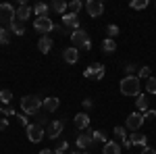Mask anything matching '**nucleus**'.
Listing matches in <instances>:
<instances>
[{
    "label": "nucleus",
    "instance_id": "obj_1",
    "mask_svg": "<svg viewBox=\"0 0 156 154\" xmlns=\"http://www.w3.org/2000/svg\"><path fill=\"white\" fill-rule=\"evenodd\" d=\"M140 77L137 75H127L121 79V94L123 96H140Z\"/></svg>",
    "mask_w": 156,
    "mask_h": 154
},
{
    "label": "nucleus",
    "instance_id": "obj_2",
    "mask_svg": "<svg viewBox=\"0 0 156 154\" xmlns=\"http://www.w3.org/2000/svg\"><path fill=\"white\" fill-rule=\"evenodd\" d=\"M42 104H44V100L40 96H23L21 98V110L25 115H37Z\"/></svg>",
    "mask_w": 156,
    "mask_h": 154
},
{
    "label": "nucleus",
    "instance_id": "obj_3",
    "mask_svg": "<svg viewBox=\"0 0 156 154\" xmlns=\"http://www.w3.org/2000/svg\"><path fill=\"white\" fill-rule=\"evenodd\" d=\"M69 36H71V42H73L75 48H83V50H90L92 48V40L87 38V34H85L83 29H75Z\"/></svg>",
    "mask_w": 156,
    "mask_h": 154
},
{
    "label": "nucleus",
    "instance_id": "obj_4",
    "mask_svg": "<svg viewBox=\"0 0 156 154\" xmlns=\"http://www.w3.org/2000/svg\"><path fill=\"white\" fill-rule=\"evenodd\" d=\"M15 13L17 11L12 9L9 2H2V4H0V23L11 27V23L15 21Z\"/></svg>",
    "mask_w": 156,
    "mask_h": 154
},
{
    "label": "nucleus",
    "instance_id": "obj_5",
    "mask_svg": "<svg viewBox=\"0 0 156 154\" xmlns=\"http://www.w3.org/2000/svg\"><path fill=\"white\" fill-rule=\"evenodd\" d=\"M83 77H87V79H102L104 77V65H100V63L90 65L83 71Z\"/></svg>",
    "mask_w": 156,
    "mask_h": 154
},
{
    "label": "nucleus",
    "instance_id": "obj_6",
    "mask_svg": "<svg viewBox=\"0 0 156 154\" xmlns=\"http://www.w3.org/2000/svg\"><path fill=\"white\" fill-rule=\"evenodd\" d=\"M85 11H87V15L90 17H102V13H104V4L100 2V0H87L85 2Z\"/></svg>",
    "mask_w": 156,
    "mask_h": 154
},
{
    "label": "nucleus",
    "instance_id": "obj_7",
    "mask_svg": "<svg viewBox=\"0 0 156 154\" xmlns=\"http://www.w3.org/2000/svg\"><path fill=\"white\" fill-rule=\"evenodd\" d=\"M44 133H46V131L42 129L37 123H34V125H27V138H29V142H34V144L42 142V140H44Z\"/></svg>",
    "mask_w": 156,
    "mask_h": 154
},
{
    "label": "nucleus",
    "instance_id": "obj_8",
    "mask_svg": "<svg viewBox=\"0 0 156 154\" xmlns=\"http://www.w3.org/2000/svg\"><path fill=\"white\" fill-rule=\"evenodd\" d=\"M34 27H36V31H40V34H48V31L54 29V23H52L50 17H40V19L34 21Z\"/></svg>",
    "mask_w": 156,
    "mask_h": 154
},
{
    "label": "nucleus",
    "instance_id": "obj_9",
    "mask_svg": "<svg viewBox=\"0 0 156 154\" xmlns=\"http://www.w3.org/2000/svg\"><path fill=\"white\" fill-rule=\"evenodd\" d=\"M144 123L146 121H144V115H142V113H131V115L127 117V129L140 131V127H142Z\"/></svg>",
    "mask_w": 156,
    "mask_h": 154
},
{
    "label": "nucleus",
    "instance_id": "obj_10",
    "mask_svg": "<svg viewBox=\"0 0 156 154\" xmlns=\"http://www.w3.org/2000/svg\"><path fill=\"white\" fill-rule=\"evenodd\" d=\"M73 123H75V127H77V129H87V127H90V115H87V113H77V115H75V117H73Z\"/></svg>",
    "mask_w": 156,
    "mask_h": 154
},
{
    "label": "nucleus",
    "instance_id": "obj_11",
    "mask_svg": "<svg viewBox=\"0 0 156 154\" xmlns=\"http://www.w3.org/2000/svg\"><path fill=\"white\" fill-rule=\"evenodd\" d=\"M62 127H65V123H62V121H52V123L48 125V131H46V133H48V138H50V140H56L60 133H62Z\"/></svg>",
    "mask_w": 156,
    "mask_h": 154
},
{
    "label": "nucleus",
    "instance_id": "obj_12",
    "mask_svg": "<svg viewBox=\"0 0 156 154\" xmlns=\"http://www.w3.org/2000/svg\"><path fill=\"white\" fill-rule=\"evenodd\" d=\"M62 59H65V63H69V65H75V63L79 60V50H77L75 46L62 50Z\"/></svg>",
    "mask_w": 156,
    "mask_h": 154
},
{
    "label": "nucleus",
    "instance_id": "obj_13",
    "mask_svg": "<svg viewBox=\"0 0 156 154\" xmlns=\"http://www.w3.org/2000/svg\"><path fill=\"white\" fill-rule=\"evenodd\" d=\"M52 46H54V42H52L50 36H42L37 40V50H40L42 54H48L50 50H52Z\"/></svg>",
    "mask_w": 156,
    "mask_h": 154
},
{
    "label": "nucleus",
    "instance_id": "obj_14",
    "mask_svg": "<svg viewBox=\"0 0 156 154\" xmlns=\"http://www.w3.org/2000/svg\"><path fill=\"white\" fill-rule=\"evenodd\" d=\"M75 144H77V148L85 150V148H90V146L94 144V138H92V133H79L77 140H75Z\"/></svg>",
    "mask_w": 156,
    "mask_h": 154
},
{
    "label": "nucleus",
    "instance_id": "obj_15",
    "mask_svg": "<svg viewBox=\"0 0 156 154\" xmlns=\"http://www.w3.org/2000/svg\"><path fill=\"white\" fill-rule=\"evenodd\" d=\"M31 13H34V9H29L25 2H21V4H19V9H17V13H15V17H17L19 21H23V23H25V21L31 17Z\"/></svg>",
    "mask_w": 156,
    "mask_h": 154
},
{
    "label": "nucleus",
    "instance_id": "obj_16",
    "mask_svg": "<svg viewBox=\"0 0 156 154\" xmlns=\"http://www.w3.org/2000/svg\"><path fill=\"white\" fill-rule=\"evenodd\" d=\"M62 23L75 31V29H79V17L73 15V13H65V15H62Z\"/></svg>",
    "mask_w": 156,
    "mask_h": 154
},
{
    "label": "nucleus",
    "instance_id": "obj_17",
    "mask_svg": "<svg viewBox=\"0 0 156 154\" xmlns=\"http://www.w3.org/2000/svg\"><path fill=\"white\" fill-rule=\"evenodd\" d=\"M44 110H48V113H54L56 108L60 106V100L58 98H54V96H50V98H44Z\"/></svg>",
    "mask_w": 156,
    "mask_h": 154
},
{
    "label": "nucleus",
    "instance_id": "obj_18",
    "mask_svg": "<svg viewBox=\"0 0 156 154\" xmlns=\"http://www.w3.org/2000/svg\"><path fill=\"white\" fill-rule=\"evenodd\" d=\"M135 106H137V113H146V110H150V102H148V96L140 94V96H137V100H135Z\"/></svg>",
    "mask_w": 156,
    "mask_h": 154
},
{
    "label": "nucleus",
    "instance_id": "obj_19",
    "mask_svg": "<svg viewBox=\"0 0 156 154\" xmlns=\"http://www.w3.org/2000/svg\"><path fill=\"white\" fill-rule=\"evenodd\" d=\"M129 142H131V146L135 144V146H142V148H146V146H148V138H146L144 133H131Z\"/></svg>",
    "mask_w": 156,
    "mask_h": 154
},
{
    "label": "nucleus",
    "instance_id": "obj_20",
    "mask_svg": "<svg viewBox=\"0 0 156 154\" xmlns=\"http://www.w3.org/2000/svg\"><path fill=\"white\" fill-rule=\"evenodd\" d=\"M102 154H121V146L117 142H106L102 148Z\"/></svg>",
    "mask_w": 156,
    "mask_h": 154
},
{
    "label": "nucleus",
    "instance_id": "obj_21",
    "mask_svg": "<svg viewBox=\"0 0 156 154\" xmlns=\"http://www.w3.org/2000/svg\"><path fill=\"white\" fill-rule=\"evenodd\" d=\"M34 15H36V19H40V17H48V4L37 2L36 6H34Z\"/></svg>",
    "mask_w": 156,
    "mask_h": 154
},
{
    "label": "nucleus",
    "instance_id": "obj_22",
    "mask_svg": "<svg viewBox=\"0 0 156 154\" xmlns=\"http://www.w3.org/2000/svg\"><path fill=\"white\" fill-rule=\"evenodd\" d=\"M11 31H12V34H17V36H23V34H25V25H23V21H19V19L15 17V21L11 23Z\"/></svg>",
    "mask_w": 156,
    "mask_h": 154
},
{
    "label": "nucleus",
    "instance_id": "obj_23",
    "mask_svg": "<svg viewBox=\"0 0 156 154\" xmlns=\"http://www.w3.org/2000/svg\"><path fill=\"white\" fill-rule=\"evenodd\" d=\"M102 50H104L106 54H110V52H115V50H117V44H115V40H110V38H106V40L102 42Z\"/></svg>",
    "mask_w": 156,
    "mask_h": 154
},
{
    "label": "nucleus",
    "instance_id": "obj_24",
    "mask_svg": "<svg viewBox=\"0 0 156 154\" xmlns=\"http://www.w3.org/2000/svg\"><path fill=\"white\" fill-rule=\"evenodd\" d=\"M67 9H69V4H67V2H62V0H54V2H52V11L60 13V15H65Z\"/></svg>",
    "mask_w": 156,
    "mask_h": 154
},
{
    "label": "nucleus",
    "instance_id": "obj_25",
    "mask_svg": "<svg viewBox=\"0 0 156 154\" xmlns=\"http://www.w3.org/2000/svg\"><path fill=\"white\" fill-rule=\"evenodd\" d=\"M112 133H115V138H117V140H123V144L127 142V129H123L121 125H117Z\"/></svg>",
    "mask_w": 156,
    "mask_h": 154
},
{
    "label": "nucleus",
    "instance_id": "obj_26",
    "mask_svg": "<svg viewBox=\"0 0 156 154\" xmlns=\"http://www.w3.org/2000/svg\"><path fill=\"white\" fill-rule=\"evenodd\" d=\"M0 100L9 106V104H11V100H12V92H11V90H0Z\"/></svg>",
    "mask_w": 156,
    "mask_h": 154
},
{
    "label": "nucleus",
    "instance_id": "obj_27",
    "mask_svg": "<svg viewBox=\"0 0 156 154\" xmlns=\"http://www.w3.org/2000/svg\"><path fill=\"white\" fill-rule=\"evenodd\" d=\"M146 92H148V94H156V77L146 79Z\"/></svg>",
    "mask_w": 156,
    "mask_h": 154
},
{
    "label": "nucleus",
    "instance_id": "obj_28",
    "mask_svg": "<svg viewBox=\"0 0 156 154\" xmlns=\"http://www.w3.org/2000/svg\"><path fill=\"white\" fill-rule=\"evenodd\" d=\"M81 9H83V4H81L79 0H73V2H69V13H73V15H77Z\"/></svg>",
    "mask_w": 156,
    "mask_h": 154
},
{
    "label": "nucleus",
    "instance_id": "obj_29",
    "mask_svg": "<svg viewBox=\"0 0 156 154\" xmlns=\"http://www.w3.org/2000/svg\"><path fill=\"white\" fill-rule=\"evenodd\" d=\"M92 138H94V142H104V144H106V133H104L102 129L92 131Z\"/></svg>",
    "mask_w": 156,
    "mask_h": 154
},
{
    "label": "nucleus",
    "instance_id": "obj_30",
    "mask_svg": "<svg viewBox=\"0 0 156 154\" xmlns=\"http://www.w3.org/2000/svg\"><path fill=\"white\" fill-rule=\"evenodd\" d=\"M137 77H140V79H150V77H152V69H150V67H142V69L137 71Z\"/></svg>",
    "mask_w": 156,
    "mask_h": 154
},
{
    "label": "nucleus",
    "instance_id": "obj_31",
    "mask_svg": "<svg viewBox=\"0 0 156 154\" xmlns=\"http://www.w3.org/2000/svg\"><path fill=\"white\" fill-rule=\"evenodd\" d=\"M146 6H148V0H131V9L135 11H144Z\"/></svg>",
    "mask_w": 156,
    "mask_h": 154
},
{
    "label": "nucleus",
    "instance_id": "obj_32",
    "mask_svg": "<svg viewBox=\"0 0 156 154\" xmlns=\"http://www.w3.org/2000/svg\"><path fill=\"white\" fill-rule=\"evenodd\" d=\"M9 31H6V27H0V44H9Z\"/></svg>",
    "mask_w": 156,
    "mask_h": 154
},
{
    "label": "nucleus",
    "instance_id": "obj_33",
    "mask_svg": "<svg viewBox=\"0 0 156 154\" xmlns=\"http://www.w3.org/2000/svg\"><path fill=\"white\" fill-rule=\"evenodd\" d=\"M106 34H108V38L112 40L115 36H119V27H117V25H108V27H106Z\"/></svg>",
    "mask_w": 156,
    "mask_h": 154
},
{
    "label": "nucleus",
    "instance_id": "obj_34",
    "mask_svg": "<svg viewBox=\"0 0 156 154\" xmlns=\"http://www.w3.org/2000/svg\"><path fill=\"white\" fill-rule=\"evenodd\" d=\"M152 119H156V110H146L144 113V121H152Z\"/></svg>",
    "mask_w": 156,
    "mask_h": 154
},
{
    "label": "nucleus",
    "instance_id": "obj_35",
    "mask_svg": "<svg viewBox=\"0 0 156 154\" xmlns=\"http://www.w3.org/2000/svg\"><path fill=\"white\" fill-rule=\"evenodd\" d=\"M67 146H69L67 142H60V144H58V148H56V152H54V154H62L65 150H67Z\"/></svg>",
    "mask_w": 156,
    "mask_h": 154
},
{
    "label": "nucleus",
    "instance_id": "obj_36",
    "mask_svg": "<svg viewBox=\"0 0 156 154\" xmlns=\"http://www.w3.org/2000/svg\"><path fill=\"white\" fill-rule=\"evenodd\" d=\"M135 69H137V67H135V65H131V63H129V65H125V71H127V75H133V73H135Z\"/></svg>",
    "mask_w": 156,
    "mask_h": 154
},
{
    "label": "nucleus",
    "instance_id": "obj_37",
    "mask_svg": "<svg viewBox=\"0 0 156 154\" xmlns=\"http://www.w3.org/2000/svg\"><path fill=\"white\" fill-rule=\"evenodd\" d=\"M17 121H19L21 125H27V117H25V113H21V115H17Z\"/></svg>",
    "mask_w": 156,
    "mask_h": 154
},
{
    "label": "nucleus",
    "instance_id": "obj_38",
    "mask_svg": "<svg viewBox=\"0 0 156 154\" xmlns=\"http://www.w3.org/2000/svg\"><path fill=\"white\" fill-rule=\"evenodd\" d=\"M6 127H9V121L4 117H0V129H6Z\"/></svg>",
    "mask_w": 156,
    "mask_h": 154
},
{
    "label": "nucleus",
    "instance_id": "obj_39",
    "mask_svg": "<svg viewBox=\"0 0 156 154\" xmlns=\"http://www.w3.org/2000/svg\"><path fill=\"white\" fill-rule=\"evenodd\" d=\"M142 154H156V150H154V148H150V146H146L144 150H142Z\"/></svg>",
    "mask_w": 156,
    "mask_h": 154
},
{
    "label": "nucleus",
    "instance_id": "obj_40",
    "mask_svg": "<svg viewBox=\"0 0 156 154\" xmlns=\"http://www.w3.org/2000/svg\"><path fill=\"white\" fill-rule=\"evenodd\" d=\"M4 115L12 117V115H15V108H12V106H6V108H4Z\"/></svg>",
    "mask_w": 156,
    "mask_h": 154
},
{
    "label": "nucleus",
    "instance_id": "obj_41",
    "mask_svg": "<svg viewBox=\"0 0 156 154\" xmlns=\"http://www.w3.org/2000/svg\"><path fill=\"white\" fill-rule=\"evenodd\" d=\"M83 108H92V100H90V98H85V100H83Z\"/></svg>",
    "mask_w": 156,
    "mask_h": 154
},
{
    "label": "nucleus",
    "instance_id": "obj_42",
    "mask_svg": "<svg viewBox=\"0 0 156 154\" xmlns=\"http://www.w3.org/2000/svg\"><path fill=\"white\" fill-rule=\"evenodd\" d=\"M40 154H54V150H50V148H46V150H40Z\"/></svg>",
    "mask_w": 156,
    "mask_h": 154
},
{
    "label": "nucleus",
    "instance_id": "obj_43",
    "mask_svg": "<svg viewBox=\"0 0 156 154\" xmlns=\"http://www.w3.org/2000/svg\"><path fill=\"white\" fill-rule=\"evenodd\" d=\"M0 113H2V106H0Z\"/></svg>",
    "mask_w": 156,
    "mask_h": 154
},
{
    "label": "nucleus",
    "instance_id": "obj_44",
    "mask_svg": "<svg viewBox=\"0 0 156 154\" xmlns=\"http://www.w3.org/2000/svg\"><path fill=\"white\" fill-rule=\"evenodd\" d=\"M71 154H77V152H71Z\"/></svg>",
    "mask_w": 156,
    "mask_h": 154
},
{
    "label": "nucleus",
    "instance_id": "obj_45",
    "mask_svg": "<svg viewBox=\"0 0 156 154\" xmlns=\"http://www.w3.org/2000/svg\"><path fill=\"white\" fill-rule=\"evenodd\" d=\"M83 154H90V152H83Z\"/></svg>",
    "mask_w": 156,
    "mask_h": 154
}]
</instances>
